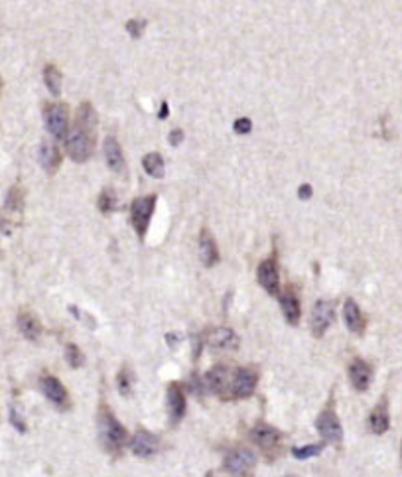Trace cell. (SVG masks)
<instances>
[{
	"label": "cell",
	"instance_id": "cell-21",
	"mask_svg": "<svg viewBox=\"0 0 402 477\" xmlns=\"http://www.w3.org/2000/svg\"><path fill=\"white\" fill-rule=\"evenodd\" d=\"M199 255L206 267H213L219 260L217 243L207 229H201V233H199Z\"/></svg>",
	"mask_w": 402,
	"mask_h": 477
},
{
	"label": "cell",
	"instance_id": "cell-26",
	"mask_svg": "<svg viewBox=\"0 0 402 477\" xmlns=\"http://www.w3.org/2000/svg\"><path fill=\"white\" fill-rule=\"evenodd\" d=\"M44 81L46 87L49 89V93L58 97L61 93V73L56 65H46L44 68Z\"/></svg>",
	"mask_w": 402,
	"mask_h": 477
},
{
	"label": "cell",
	"instance_id": "cell-38",
	"mask_svg": "<svg viewBox=\"0 0 402 477\" xmlns=\"http://www.w3.org/2000/svg\"><path fill=\"white\" fill-rule=\"evenodd\" d=\"M168 113H170V111H168V103L164 101V103H162V107H160V113H158V117L166 118L168 117Z\"/></svg>",
	"mask_w": 402,
	"mask_h": 477
},
{
	"label": "cell",
	"instance_id": "cell-30",
	"mask_svg": "<svg viewBox=\"0 0 402 477\" xmlns=\"http://www.w3.org/2000/svg\"><path fill=\"white\" fill-rule=\"evenodd\" d=\"M24 191L20 189L18 186H14L8 191V198H6V208L8 210H12V211H18V210H22V203H24Z\"/></svg>",
	"mask_w": 402,
	"mask_h": 477
},
{
	"label": "cell",
	"instance_id": "cell-7",
	"mask_svg": "<svg viewBox=\"0 0 402 477\" xmlns=\"http://www.w3.org/2000/svg\"><path fill=\"white\" fill-rule=\"evenodd\" d=\"M335 304L332 300H318L310 315V329L314 338H323L327 327L334 324Z\"/></svg>",
	"mask_w": 402,
	"mask_h": 477
},
{
	"label": "cell",
	"instance_id": "cell-16",
	"mask_svg": "<svg viewBox=\"0 0 402 477\" xmlns=\"http://www.w3.org/2000/svg\"><path fill=\"white\" fill-rule=\"evenodd\" d=\"M103 148H105V160H107V164H109V168H111L113 172H116V174H123L127 162H125L123 148H121L118 140H116L115 136H107V139H105Z\"/></svg>",
	"mask_w": 402,
	"mask_h": 477
},
{
	"label": "cell",
	"instance_id": "cell-33",
	"mask_svg": "<svg viewBox=\"0 0 402 477\" xmlns=\"http://www.w3.org/2000/svg\"><path fill=\"white\" fill-rule=\"evenodd\" d=\"M233 128H235V132H237V134H249V132H251V128H253V123L245 117L237 118V120H235V125H233Z\"/></svg>",
	"mask_w": 402,
	"mask_h": 477
},
{
	"label": "cell",
	"instance_id": "cell-2",
	"mask_svg": "<svg viewBox=\"0 0 402 477\" xmlns=\"http://www.w3.org/2000/svg\"><path fill=\"white\" fill-rule=\"evenodd\" d=\"M154 208H156V196H144V198H137L130 205V219H132V225H134V231L140 239L146 237V231H148L150 219H152V213H154Z\"/></svg>",
	"mask_w": 402,
	"mask_h": 477
},
{
	"label": "cell",
	"instance_id": "cell-6",
	"mask_svg": "<svg viewBox=\"0 0 402 477\" xmlns=\"http://www.w3.org/2000/svg\"><path fill=\"white\" fill-rule=\"evenodd\" d=\"M316 428H318L320 436L327 444H335L337 446V444L343 440V428H341V422L337 419V414H335L332 405L327 408H323L322 414L316 420Z\"/></svg>",
	"mask_w": 402,
	"mask_h": 477
},
{
	"label": "cell",
	"instance_id": "cell-37",
	"mask_svg": "<svg viewBox=\"0 0 402 477\" xmlns=\"http://www.w3.org/2000/svg\"><path fill=\"white\" fill-rule=\"evenodd\" d=\"M166 341H168V345H172V347H176L180 339H178V336H176V334H168V336H166Z\"/></svg>",
	"mask_w": 402,
	"mask_h": 477
},
{
	"label": "cell",
	"instance_id": "cell-17",
	"mask_svg": "<svg viewBox=\"0 0 402 477\" xmlns=\"http://www.w3.org/2000/svg\"><path fill=\"white\" fill-rule=\"evenodd\" d=\"M207 343L213 347V350H237L239 347V338L237 334L229 329V327H217L209 334L207 338Z\"/></svg>",
	"mask_w": 402,
	"mask_h": 477
},
{
	"label": "cell",
	"instance_id": "cell-24",
	"mask_svg": "<svg viewBox=\"0 0 402 477\" xmlns=\"http://www.w3.org/2000/svg\"><path fill=\"white\" fill-rule=\"evenodd\" d=\"M75 125H77L75 128L85 130L89 134L95 132V128H97V113H95V109H93L89 101H83L81 103L79 111H77V118H75Z\"/></svg>",
	"mask_w": 402,
	"mask_h": 477
},
{
	"label": "cell",
	"instance_id": "cell-20",
	"mask_svg": "<svg viewBox=\"0 0 402 477\" xmlns=\"http://www.w3.org/2000/svg\"><path fill=\"white\" fill-rule=\"evenodd\" d=\"M280 308H282V314L286 318L288 324H290V326H298L302 310H300L298 296H296L294 292L284 290L280 294Z\"/></svg>",
	"mask_w": 402,
	"mask_h": 477
},
{
	"label": "cell",
	"instance_id": "cell-4",
	"mask_svg": "<svg viewBox=\"0 0 402 477\" xmlns=\"http://www.w3.org/2000/svg\"><path fill=\"white\" fill-rule=\"evenodd\" d=\"M254 466H256L254 454L251 450H247V448L233 450V452L225 455V462H223L225 471L237 477H251L254 471Z\"/></svg>",
	"mask_w": 402,
	"mask_h": 477
},
{
	"label": "cell",
	"instance_id": "cell-32",
	"mask_svg": "<svg viewBox=\"0 0 402 477\" xmlns=\"http://www.w3.org/2000/svg\"><path fill=\"white\" fill-rule=\"evenodd\" d=\"M144 28H146V22H144V20H128L127 22V32L132 36L134 40H138V38L142 36Z\"/></svg>",
	"mask_w": 402,
	"mask_h": 477
},
{
	"label": "cell",
	"instance_id": "cell-40",
	"mask_svg": "<svg viewBox=\"0 0 402 477\" xmlns=\"http://www.w3.org/2000/svg\"><path fill=\"white\" fill-rule=\"evenodd\" d=\"M0 85H2V81H0Z\"/></svg>",
	"mask_w": 402,
	"mask_h": 477
},
{
	"label": "cell",
	"instance_id": "cell-11",
	"mask_svg": "<svg viewBox=\"0 0 402 477\" xmlns=\"http://www.w3.org/2000/svg\"><path fill=\"white\" fill-rule=\"evenodd\" d=\"M40 386H42L44 395L47 396V400H49L56 408H59V410H68V408L71 407L68 391H65V386L61 384L59 379L52 377V375H44V377L40 379Z\"/></svg>",
	"mask_w": 402,
	"mask_h": 477
},
{
	"label": "cell",
	"instance_id": "cell-3",
	"mask_svg": "<svg viewBox=\"0 0 402 477\" xmlns=\"http://www.w3.org/2000/svg\"><path fill=\"white\" fill-rule=\"evenodd\" d=\"M65 150L73 162H87L93 154V134L73 128V132L65 136Z\"/></svg>",
	"mask_w": 402,
	"mask_h": 477
},
{
	"label": "cell",
	"instance_id": "cell-10",
	"mask_svg": "<svg viewBox=\"0 0 402 477\" xmlns=\"http://www.w3.org/2000/svg\"><path fill=\"white\" fill-rule=\"evenodd\" d=\"M251 436H253L254 444L265 452V454H268L270 458L278 452V446H280V432L276 430L275 426H270V424H265V422H258L256 426L253 428V432H251Z\"/></svg>",
	"mask_w": 402,
	"mask_h": 477
},
{
	"label": "cell",
	"instance_id": "cell-39",
	"mask_svg": "<svg viewBox=\"0 0 402 477\" xmlns=\"http://www.w3.org/2000/svg\"><path fill=\"white\" fill-rule=\"evenodd\" d=\"M2 227H4V221H2V217H0V229H2Z\"/></svg>",
	"mask_w": 402,
	"mask_h": 477
},
{
	"label": "cell",
	"instance_id": "cell-23",
	"mask_svg": "<svg viewBox=\"0 0 402 477\" xmlns=\"http://www.w3.org/2000/svg\"><path fill=\"white\" fill-rule=\"evenodd\" d=\"M18 329H20V334H22L24 338L30 339V341H36V339L40 338V334H42V324H40V320L32 312H20L18 314Z\"/></svg>",
	"mask_w": 402,
	"mask_h": 477
},
{
	"label": "cell",
	"instance_id": "cell-22",
	"mask_svg": "<svg viewBox=\"0 0 402 477\" xmlns=\"http://www.w3.org/2000/svg\"><path fill=\"white\" fill-rule=\"evenodd\" d=\"M369 426L375 434H385L391 426V416H389V405L387 398H382L379 405L375 407V410L369 416Z\"/></svg>",
	"mask_w": 402,
	"mask_h": 477
},
{
	"label": "cell",
	"instance_id": "cell-5",
	"mask_svg": "<svg viewBox=\"0 0 402 477\" xmlns=\"http://www.w3.org/2000/svg\"><path fill=\"white\" fill-rule=\"evenodd\" d=\"M44 120H46V128L49 134H54L59 140L68 136L69 109L65 103H49L44 109Z\"/></svg>",
	"mask_w": 402,
	"mask_h": 477
},
{
	"label": "cell",
	"instance_id": "cell-19",
	"mask_svg": "<svg viewBox=\"0 0 402 477\" xmlns=\"http://www.w3.org/2000/svg\"><path fill=\"white\" fill-rule=\"evenodd\" d=\"M38 158H40V164L47 174H54L61 164V154H59V148L54 142H42L40 150H38Z\"/></svg>",
	"mask_w": 402,
	"mask_h": 477
},
{
	"label": "cell",
	"instance_id": "cell-29",
	"mask_svg": "<svg viewBox=\"0 0 402 477\" xmlns=\"http://www.w3.org/2000/svg\"><path fill=\"white\" fill-rule=\"evenodd\" d=\"M65 359H68L69 367L79 369V367H83V363H85V355H83V351L75 343H68V347H65Z\"/></svg>",
	"mask_w": 402,
	"mask_h": 477
},
{
	"label": "cell",
	"instance_id": "cell-18",
	"mask_svg": "<svg viewBox=\"0 0 402 477\" xmlns=\"http://www.w3.org/2000/svg\"><path fill=\"white\" fill-rule=\"evenodd\" d=\"M343 318H345V324H347V327H349L353 334L361 336V334L365 331L367 322H365V315H363V312H361V308L357 306L355 300H351V298H349V300H345Z\"/></svg>",
	"mask_w": 402,
	"mask_h": 477
},
{
	"label": "cell",
	"instance_id": "cell-28",
	"mask_svg": "<svg viewBox=\"0 0 402 477\" xmlns=\"http://www.w3.org/2000/svg\"><path fill=\"white\" fill-rule=\"evenodd\" d=\"M323 446H325V444H308V446H302V448H294V450H292V455H294L296 460H310L314 455L322 454Z\"/></svg>",
	"mask_w": 402,
	"mask_h": 477
},
{
	"label": "cell",
	"instance_id": "cell-36",
	"mask_svg": "<svg viewBox=\"0 0 402 477\" xmlns=\"http://www.w3.org/2000/svg\"><path fill=\"white\" fill-rule=\"evenodd\" d=\"M298 198L304 199V201L311 198V186H310V184H302V186H300Z\"/></svg>",
	"mask_w": 402,
	"mask_h": 477
},
{
	"label": "cell",
	"instance_id": "cell-1",
	"mask_svg": "<svg viewBox=\"0 0 402 477\" xmlns=\"http://www.w3.org/2000/svg\"><path fill=\"white\" fill-rule=\"evenodd\" d=\"M99 438L105 450L113 455L121 454L128 438L127 428L115 419V414L107 407L101 408L99 412Z\"/></svg>",
	"mask_w": 402,
	"mask_h": 477
},
{
	"label": "cell",
	"instance_id": "cell-9",
	"mask_svg": "<svg viewBox=\"0 0 402 477\" xmlns=\"http://www.w3.org/2000/svg\"><path fill=\"white\" fill-rule=\"evenodd\" d=\"M231 383H233V369L229 367L219 365L206 375L207 389L223 400H231Z\"/></svg>",
	"mask_w": 402,
	"mask_h": 477
},
{
	"label": "cell",
	"instance_id": "cell-14",
	"mask_svg": "<svg viewBox=\"0 0 402 477\" xmlns=\"http://www.w3.org/2000/svg\"><path fill=\"white\" fill-rule=\"evenodd\" d=\"M371 379H373V369L367 361L353 359V363L349 365V381L353 384V389L359 393L367 391Z\"/></svg>",
	"mask_w": 402,
	"mask_h": 477
},
{
	"label": "cell",
	"instance_id": "cell-12",
	"mask_svg": "<svg viewBox=\"0 0 402 477\" xmlns=\"http://www.w3.org/2000/svg\"><path fill=\"white\" fill-rule=\"evenodd\" d=\"M256 276H258V284H261L268 294H278L280 276H278V265H276L275 258H265V260L258 265Z\"/></svg>",
	"mask_w": 402,
	"mask_h": 477
},
{
	"label": "cell",
	"instance_id": "cell-34",
	"mask_svg": "<svg viewBox=\"0 0 402 477\" xmlns=\"http://www.w3.org/2000/svg\"><path fill=\"white\" fill-rule=\"evenodd\" d=\"M10 422H12V426H14L18 432H26V422H24L22 414H20L16 408H12L10 410Z\"/></svg>",
	"mask_w": 402,
	"mask_h": 477
},
{
	"label": "cell",
	"instance_id": "cell-35",
	"mask_svg": "<svg viewBox=\"0 0 402 477\" xmlns=\"http://www.w3.org/2000/svg\"><path fill=\"white\" fill-rule=\"evenodd\" d=\"M184 140V132L180 130V128H176V130H172L170 132V136H168V142L172 144V146H180V142Z\"/></svg>",
	"mask_w": 402,
	"mask_h": 477
},
{
	"label": "cell",
	"instance_id": "cell-15",
	"mask_svg": "<svg viewBox=\"0 0 402 477\" xmlns=\"http://www.w3.org/2000/svg\"><path fill=\"white\" fill-rule=\"evenodd\" d=\"M166 398H168V414H170V420H172V424H178L185 414V395L184 391H182V386L178 383L170 384L168 386V393H166Z\"/></svg>",
	"mask_w": 402,
	"mask_h": 477
},
{
	"label": "cell",
	"instance_id": "cell-13",
	"mask_svg": "<svg viewBox=\"0 0 402 477\" xmlns=\"http://www.w3.org/2000/svg\"><path fill=\"white\" fill-rule=\"evenodd\" d=\"M158 448H160L158 438L154 434H150L148 430H144V428H140L134 434V438L130 440V450L138 458H150V455H154L158 452Z\"/></svg>",
	"mask_w": 402,
	"mask_h": 477
},
{
	"label": "cell",
	"instance_id": "cell-25",
	"mask_svg": "<svg viewBox=\"0 0 402 477\" xmlns=\"http://www.w3.org/2000/svg\"><path fill=\"white\" fill-rule=\"evenodd\" d=\"M142 168L144 172L150 175V178H156L160 180L166 174V166H164V158H162L158 152H150L142 158Z\"/></svg>",
	"mask_w": 402,
	"mask_h": 477
},
{
	"label": "cell",
	"instance_id": "cell-27",
	"mask_svg": "<svg viewBox=\"0 0 402 477\" xmlns=\"http://www.w3.org/2000/svg\"><path fill=\"white\" fill-rule=\"evenodd\" d=\"M116 381H118V393H121V395L123 396L132 395V383H134V375H132V371H130L128 367H123V369H121L118 377H116Z\"/></svg>",
	"mask_w": 402,
	"mask_h": 477
},
{
	"label": "cell",
	"instance_id": "cell-8",
	"mask_svg": "<svg viewBox=\"0 0 402 477\" xmlns=\"http://www.w3.org/2000/svg\"><path fill=\"white\" fill-rule=\"evenodd\" d=\"M258 384V373L249 367L233 369V383H231V400L233 398H249Z\"/></svg>",
	"mask_w": 402,
	"mask_h": 477
},
{
	"label": "cell",
	"instance_id": "cell-31",
	"mask_svg": "<svg viewBox=\"0 0 402 477\" xmlns=\"http://www.w3.org/2000/svg\"><path fill=\"white\" fill-rule=\"evenodd\" d=\"M115 194H113V189H105L103 194L99 196V210L103 211V213H111V211L115 210Z\"/></svg>",
	"mask_w": 402,
	"mask_h": 477
}]
</instances>
